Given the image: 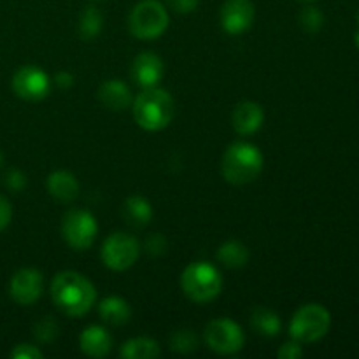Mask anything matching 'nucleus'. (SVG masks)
<instances>
[{
  "mask_svg": "<svg viewBox=\"0 0 359 359\" xmlns=\"http://www.w3.org/2000/svg\"><path fill=\"white\" fill-rule=\"evenodd\" d=\"M44 290V277L35 269H21L13 276L9 293L20 305H32L41 298Z\"/></svg>",
  "mask_w": 359,
  "mask_h": 359,
  "instance_id": "nucleus-11",
  "label": "nucleus"
},
{
  "mask_svg": "<svg viewBox=\"0 0 359 359\" xmlns=\"http://www.w3.org/2000/svg\"><path fill=\"white\" fill-rule=\"evenodd\" d=\"M55 83L58 84L60 88H63V90H65V88H70L74 84L72 74H70V72H58L55 76Z\"/></svg>",
  "mask_w": 359,
  "mask_h": 359,
  "instance_id": "nucleus-32",
  "label": "nucleus"
},
{
  "mask_svg": "<svg viewBox=\"0 0 359 359\" xmlns=\"http://www.w3.org/2000/svg\"><path fill=\"white\" fill-rule=\"evenodd\" d=\"M277 356L280 359H297L304 356V349H302L300 342L293 340V342L284 344V346L277 351Z\"/></svg>",
  "mask_w": 359,
  "mask_h": 359,
  "instance_id": "nucleus-28",
  "label": "nucleus"
},
{
  "mask_svg": "<svg viewBox=\"0 0 359 359\" xmlns=\"http://www.w3.org/2000/svg\"><path fill=\"white\" fill-rule=\"evenodd\" d=\"M0 165H2V153H0Z\"/></svg>",
  "mask_w": 359,
  "mask_h": 359,
  "instance_id": "nucleus-35",
  "label": "nucleus"
},
{
  "mask_svg": "<svg viewBox=\"0 0 359 359\" xmlns=\"http://www.w3.org/2000/svg\"><path fill=\"white\" fill-rule=\"evenodd\" d=\"M358 21H359V13H358Z\"/></svg>",
  "mask_w": 359,
  "mask_h": 359,
  "instance_id": "nucleus-36",
  "label": "nucleus"
},
{
  "mask_svg": "<svg viewBox=\"0 0 359 359\" xmlns=\"http://www.w3.org/2000/svg\"><path fill=\"white\" fill-rule=\"evenodd\" d=\"M181 286L186 297L196 304H207L217 298L223 290V277L219 270L210 263L196 262L184 269Z\"/></svg>",
  "mask_w": 359,
  "mask_h": 359,
  "instance_id": "nucleus-4",
  "label": "nucleus"
},
{
  "mask_svg": "<svg viewBox=\"0 0 359 359\" xmlns=\"http://www.w3.org/2000/svg\"><path fill=\"white\" fill-rule=\"evenodd\" d=\"M205 342L214 353L230 356V354H237L238 351H242L245 344V335L237 323L226 318H219L207 325Z\"/></svg>",
  "mask_w": 359,
  "mask_h": 359,
  "instance_id": "nucleus-9",
  "label": "nucleus"
},
{
  "mask_svg": "<svg viewBox=\"0 0 359 359\" xmlns=\"http://www.w3.org/2000/svg\"><path fill=\"white\" fill-rule=\"evenodd\" d=\"M332 326V314L319 304H307L294 312L290 323L291 339L300 344H314L326 337Z\"/></svg>",
  "mask_w": 359,
  "mask_h": 359,
  "instance_id": "nucleus-5",
  "label": "nucleus"
},
{
  "mask_svg": "<svg viewBox=\"0 0 359 359\" xmlns=\"http://www.w3.org/2000/svg\"><path fill=\"white\" fill-rule=\"evenodd\" d=\"M219 20L228 34H244L255 21V4L251 0H226L221 7Z\"/></svg>",
  "mask_w": 359,
  "mask_h": 359,
  "instance_id": "nucleus-12",
  "label": "nucleus"
},
{
  "mask_svg": "<svg viewBox=\"0 0 359 359\" xmlns=\"http://www.w3.org/2000/svg\"><path fill=\"white\" fill-rule=\"evenodd\" d=\"M11 358L14 359H42L44 354L39 347L32 346V344H20V346L14 347V351L11 353Z\"/></svg>",
  "mask_w": 359,
  "mask_h": 359,
  "instance_id": "nucleus-27",
  "label": "nucleus"
},
{
  "mask_svg": "<svg viewBox=\"0 0 359 359\" xmlns=\"http://www.w3.org/2000/svg\"><path fill=\"white\" fill-rule=\"evenodd\" d=\"M217 259L228 269H242L249 262V249L238 241H228L217 249Z\"/></svg>",
  "mask_w": 359,
  "mask_h": 359,
  "instance_id": "nucleus-21",
  "label": "nucleus"
},
{
  "mask_svg": "<svg viewBox=\"0 0 359 359\" xmlns=\"http://www.w3.org/2000/svg\"><path fill=\"white\" fill-rule=\"evenodd\" d=\"M167 4L170 6V9H174L179 14H188L198 7L200 0H167Z\"/></svg>",
  "mask_w": 359,
  "mask_h": 359,
  "instance_id": "nucleus-29",
  "label": "nucleus"
},
{
  "mask_svg": "<svg viewBox=\"0 0 359 359\" xmlns=\"http://www.w3.org/2000/svg\"><path fill=\"white\" fill-rule=\"evenodd\" d=\"M174 98L165 90L146 88L133 102V118L140 128L147 132H160L174 119Z\"/></svg>",
  "mask_w": 359,
  "mask_h": 359,
  "instance_id": "nucleus-2",
  "label": "nucleus"
},
{
  "mask_svg": "<svg viewBox=\"0 0 359 359\" xmlns=\"http://www.w3.org/2000/svg\"><path fill=\"white\" fill-rule=\"evenodd\" d=\"M263 121H265V112L263 107L256 102L245 100L241 102L237 107L233 109L231 114V125H233L235 132L238 135H252L262 128Z\"/></svg>",
  "mask_w": 359,
  "mask_h": 359,
  "instance_id": "nucleus-14",
  "label": "nucleus"
},
{
  "mask_svg": "<svg viewBox=\"0 0 359 359\" xmlns=\"http://www.w3.org/2000/svg\"><path fill=\"white\" fill-rule=\"evenodd\" d=\"M160 344L147 337H137L123 344L121 358L125 359H154L160 356Z\"/></svg>",
  "mask_w": 359,
  "mask_h": 359,
  "instance_id": "nucleus-20",
  "label": "nucleus"
},
{
  "mask_svg": "<svg viewBox=\"0 0 359 359\" xmlns=\"http://www.w3.org/2000/svg\"><path fill=\"white\" fill-rule=\"evenodd\" d=\"M300 23L307 32H318L321 30L323 23H325V16L318 7L309 6L300 13Z\"/></svg>",
  "mask_w": 359,
  "mask_h": 359,
  "instance_id": "nucleus-26",
  "label": "nucleus"
},
{
  "mask_svg": "<svg viewBox=\"0 0 359 359\" xmlns=\"http://www.w3.org/2000/svg\"><path fill=\"white\" fill-rule=\"evenodd\" d=\"M263 161L262 151L255 144L235 142L224 151L221 172L230 184L244 186L262 174Z\"/></svg>",
  "mask_w": 359,
  "mask_h": 359,
  "instance_id": "nucleus-3",
  "label": "nucleus"
},
{
  "mask_svg": "<svg viewBox=\"0 0 359 359\" xmlns=\"http://www.w3.org/2000/svg\"><path fill=\"white\" fill-rule=\"evenodd\" d=\"M123 217L133 228H142L153 219V207L144 196H128L123 205Z\"/></svg>",
  "mask_w": 359,
  "mask_h": 359,
  "instance_id": "nucleus-18",
  "label": "nucleus"
},
{
  "mask_svg": "<svg viewBox=\"0 0 359 359\" xmlns=\"http://www.w3.org/2000/svg\"><path fill=\"white\" fill-rule=\"evenodd\" d=\"M300 2H316V0H300Z\"/></svg>",
  "mask_w": 359,
  "mask_h": 359,
  "instance_id": "nucleus-34",
  "label": "nucleus"
},
{
  "mask_svg": "<svg viewBox=\"0 0 359 359\" xmlns=\"http://www.w3.org/2000/svg\"><path fill=\"white\" fill-rule=\"evenodd\" d=\"M140 255V244L135 237L116 231L102 245V262L114 272H123L135 265Z\"/></svg>",
  "mask_w": 359,
  "mask_h": 359,
  "instance_id": "nucleus-8",
  "label": "nucleus"
},
{
  "mask_svg": "<svg viewBox=\"0 0 359 359\" xmlns=\"http://www.w3.org/2000/svg\"><path fill=\"white\" fill-rule=\"evenodd\" d=\"M98 224L93 214L83 209H72L63 216L62 235L67 244L76 251H86L93 245Z\"/></svg>",
  "mask_w": 359,
  "mask_h": 359,
  "instance_id": "nucleus-7",
  "label": "nucleus"
},
{
  "mask_svg": "<svg viewBox=\"0 0 359 359\" xmlns=\"http://www.w3.org/2000/svg\"><path fill=\"white\" fill-rule=\"evenodd\" d=\"M165 74L161 58L154 53H140L132 63V77L142 88H154Z\"/></svg>",
  "mask_w": 359,
  "mask_h": 359,
  "instance_id": "nucleus-13",
  "label": "nucleus"
},
{
  "mask_svg": "<svg viewBox=\"0 0 359 359\" xmlns=\"http://www.w3.org/2000/svg\"><path fill=\"white\" fill-rule=\"evenodd\" d=\"M251 325L263 337H277L280 332V318L276 312L265 307H258L252 311Z\"/></svg>",
  "mask_w": 359,
  "mask_h": 359,
  "instance_id": "nucleus-22",
  "label": "nucleus"
},
{
  "mask_svg": "<svg viewBox=\"0 0 359 359\" xmlns=\"http://www.w3.org/2000/svg\"><path fill=\"white\" fill-rule=\"evenodd\" d=\"M48 189L60 202H72L79 196V181L69 170H56L48 177Z\"/></svg>",
  "mask_w": 359,
  "mask_h": 359,
  "instance_id": "nucleus-17",
  "label": "nucleus"
},
{
  "mask_svg": "<svg viewBox=\"0 0 359 359\" xmlns=\"http://www.w3.org/2000/svg\"><path fill=\"white\" fill-rule=\"evenodd\" d=\"M6 184L11 189H14V191H20V189H23L27 186V177H25L23 172L9 170L6 175Z\"/></svg>",
  "mask_w": 359,
  "mask_h": 359,
  "instance_id": "nucleus-30",
  "label": "nucleus"
},
{
  "mask_svg": "<svg viewBox=\"0 0 359 359\" xmlns=\"http://www.w3.org/2000/svg\"><path fill=\"white\" fill-rule=\"evenodd\" d=\"M11 219H13V207H11L9 200L6 196L0 195V231L9 226Z\"/></svg>",
  "mask_w": 359,
  "mask_h": 359,
  "instance_id": "nucleus-31",
  "label": "nucleus"
},
{
  "mask_svg": "<svg viewBox=\"0 0 359 359\" xmlns=\"http://www.w3.org/2000/svg\"><path fill=\"white\" fill-rule=\"evenodd\" d=\"M196 346H198V340L191 330H177L170 337V349L174 353L189 354L196 349Z\"/></svg>",
  "mask_w": 359,
  "mask_h": 359,
  "instance_id": "nucleus-24",
  "label": "nucleus"
},
{
  "mask_svg": "<svg viewBox=\"0 0 359 359\" xmlns=\"http://www.w3.org/2000/svg\"><path fill=\"white\" fill-rule=\"evenodd\" d=\"M58 332H60L58 325H56L55 319L51 318H44L42 321H39L34 328L35 339H37L39 342H44V344L53 342V340L58 337Z\"/></svg>",
  "mask_w": 359,
  "mask_h": 359,
  "instance_id": "nucleus-25",
  "label": "nucleus"
},
{
  "mask_svg": "<svg viewBox=\"0 0 359 359\" xmlns=\"http://www.w3.org/2000/svg\"><path fill=\"white\" fill-rule=\"evenodd\" d=\"M79 347L86 356L105 358L112 349V337L105 328L91 325L81 333Z\"/></svg>",
  "mask_w": 359,
  "mask_h": 359,
  "instance_id": "nucleus-15",
  "label": "nucleus"
},
{
  "mask_svg": "<svg viewBox=\"0 0 359 359\" xmlns=\"http://www.w3.org/2000/svg\"><path fill=\"white\" fill-rule=\"evenodd\" d=\"M51 81L48 74L34 65H25L14 74L13 90L20 98L27 102H39L48 97Z\"/></svg>",
  "mask_w": 359,
  "mask_h": 359,
  "instance_id": "nucleus-10",
  "label": "nucleus"
},
{
  "mask_svg": "<svg viewBox=\"0 0 359 359\" xmlns=\"http://www.w3.org/2000/svg\"><path fill=\"white\" fill-rule=\"evenodd\" d=\"M128 27L133 37L151 41L158 39L168 27V13L158 0H142L132 9Z\"/></svg>",
  "mask_w": 359,
  "mask_h": 359,
  "instance_id": "nucleus-6",
  "label": "nucleus"
},
{
  "mask_svg": "<svg viewBox=\"0 0 359 359\" xmlns=\"http://www.w3.org/2000/svg\"><path fill=\"white\" fill-rule=\"evenodd\" d=\"M102 25H104V18L100 11L97 7H86L79 16V35L84 41L97 39L102 32Z\"/></svg>",
  "mask_w": 359,
  "mask_h": 359,
  "instance_id": "nucleus-23",
  "label": "nucleus"
},
{
  "mask_svg": "<svg viewBox=\"0 0 359 359\" xmlns=\"http://www.w3.org/2000/svg\"><path fill=\"white\" fill-rule=\"evenodd\" d=\"M98 98L104 107L111 109V111H123L132 105V91L123 81L118 79L105 81L98 90Z\"/></svg>",
  "mask_w": 359,
  "mask_h": 359,
  "instance_id": "nucleus-16",
  "label": "nucleus"
},
{
  "mask_svg": "<svg viewBox=\"0 0 359 359\" xmlns=\"http://www.w3.org/2000/svg\"><path fill=\"white\" fill-rule=\"evenodd\" d=\"M51 298L63 314L70 318H81L88 314L95 305L97 291L83 273L67 270V272H60L53 279Z\"/></svg>",
  "mask_w": 359,
  "mask_h": 359,
  "instance_id": "nucleus-1",
  "label": "nucleus"
},
{
  "mask_svg": "<svg viewBox=\"0 0 359 359\" xmlns=\"http://www.w3.org/2000/svg\"><path fill=\"white\" fill-rule=\"evenodd\" d=\"M356 44H358V48H359V30H358V34H356Z\"/></svg>",
  "mask_w": 359,
  "mask_h": 359,
  "instance_id": "nucleus-33",
  "label": "nucleus"
},
{
  "mask_svg": "<svg viewBox=\"0 0 359 359\" xmlns=\"http://www.w3.org/2000/svg\"><path fill=\"white\" fill-rule=\"evenodd\" d=\"M98 312H100L104 323L111 326H123L132 318V309H130L128 302L119 297L104 298L102 304L98 305Z\"/></svg>",
  "mask_w": 359,
  "mask_h": 359,
  "instance_id": "nucleus-19",
  "label": "nucleus"
}]
</instances>
